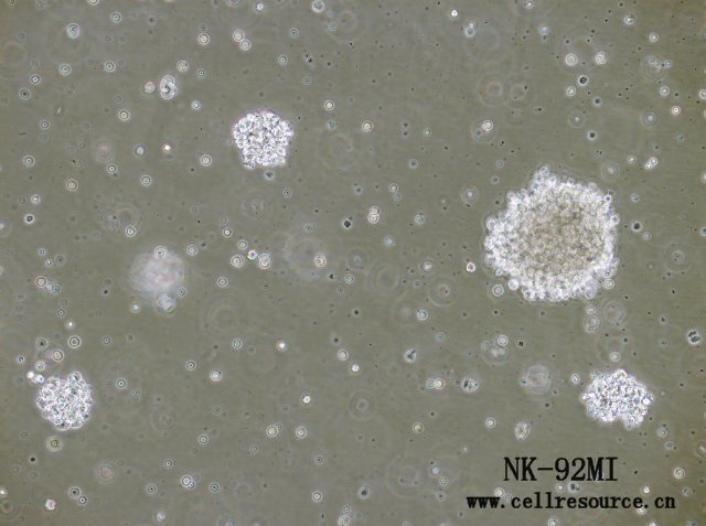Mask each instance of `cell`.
I'll list each match as a JSON object with an SVG mask.
<instances>
[{
	"label": "cell",
	"instance_id": "cell-1",
	"mask_svg": "<svg viewBox=\"0 0 706 526\" xmlns=\"http://www.w3.org/2000/svg\"><path fill=\"white\" fill-rule=\"evenodd\" d=\"M613 224L596 190L544 180L514 196L489 236L494 267L541 299L586 289L612 259Z\"/></svg>",
	"mask_w": 706,
	"mask_h": 526
},
{
	"label": "cell",
	"instance_id": "cell-2",
	"mask_svg": "<svg viewBox=\"0 0 706 526\" xmlns=\"http://www.w3.org/2000/svg\"><path fill=\"white\" fill-rule=\"evenodd\" d=\"M586 402L592 415L607 421L638 422L646 411L648 395L644 387L623 373H612L592 382L586 393Z\"/></svg>",
	"mask_w": 706,
	"mask_h": 526
},
{
	"label": "cell",
	"instance_id": "cell-3",
	"mask_svg": "<svg viewBox=\"0 0 706 526\" xmlns=\"http://www.w3.org/2000/svg\"><path fill=\"white\" fill-rule=\"evenodd\" d=\"M233 135L247 162L270 165L284 160L291 130L275 114L261 111L242 118L234 127Z\"/></svg>",
	"mask_w": 706,
	"mask_h": 526
},
{
	"label": "cell",
	"instance_id": "cell-4",
	"mask_svg": "<svg viewBox=\"0 0 706 526\" xmlns=\"http://www.w3.org/2000/svg\"><path fill=\"white\" fill-rule=\"evenodd\" d=\"M41 405L55 425H73L88 410L89 390L78 382L54 378L42 388Z\"/></svg>",
	"mask_w": 706,
	"mask_h": 526
}]
</instances>
